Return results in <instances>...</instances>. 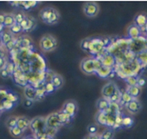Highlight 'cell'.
<instances>
[{
	"label": "cell",
	"mask_w": 147,
	"mask_h": 139,
	"mask_svg": "<svg viewBox=\"0 0 147 139\" xmlns=\"http://www.w3.org/2000/svg\"><path fill=\"white\" fill-rule=\"evenodd\" d=\"M98 139H103V138H101L100 136H99V135H98Z\"/></svg>",
	"instance_id": "cell-55"
},
{
	"label": "cell",
	"mask_w": 147,
	"mask_h": 139,
	"mask_svg": "<svg viewBox=\"0 0 147 139\" xmlns=\"http://www.w3.org/2000/svg\"><path fill=\"white\" fill-rule=\"evenodd\" d=\"M127 32H128V35L132 38V39H137V38H139L142 34V31H140V29L135 24H132L129 26L127 29Z\"/></svg>",
	"instance_id": "cell-15"
},
{
	"label": "cell",
	"mask_w": 147,
	"mask_h": 139,
	"mask_svg": "<svg viewBox=\"0 0 147 139\" xmlns=\"http://www.w3.org/2000/svg\"><path fill=\"white\" fill-rule=\"evenodd\" d=\"M30 126V119H28V117L25 116H19L17 118V123H16V127L19 128L20 130H22L23 132L25 130H27Z\"/></svg>",
	"instance_id": "cell-18"
},
{
	"label": "cell",
	"mask_w": 147,
	"mask_h": 139,
	"mask_svg": "<svg viewBox=\"0 0 147 139\" xmlns=\"http://www.w3.org/2000/svg\"><path fill=\"white\" fill-rule=\"evenodd\" d=\"M126 108L131 114H137L142 110V105L138 99H132L130 102L126 104Z\"/></svg>",
	"instance_id": "cell-10"
},
{
	"label": "cell",
	"mask_w": 147,
	"mask_h": 139,
	"mask_svg": "<svg viewBox=\"0 0 147 139\" xmlns=\"http://www.w3.org/2000/svg\"><path fill=\"white\" fill-rule=\"evenodd\" d=\"M6 70H7V72L9 73H10V75H11V73H13V65H11V63H9V64H7V65H6Z\"/></svg>",
	"instance_id": "cell-48"
},
{
	"label": "cell",
	"mask_w": 147,
	"mask_h": 139,
	"mask_svg": "<svg viewBox=\"0 0 147 139\" xmlns=\"http://www.w3.org/2000/svg\"><path fill=\"white\" fill-rule=\"evenodd\" d=\"M57 129H53V128H45L44 130V134L46 135H48L50 137H55V135L57 134Z\"/></svg>",
	"instance_id": "cell-34"
},
{
	"label": "cell",
	"mask_w": 147,
	"mask_h": 139,
	"mask_svg": "<svg viewBox=\"0 0 147 139\" xmlns=\"http://www.w3.org/2000/svg\"><path fill=\"white\" fill-rule=\"evenodd\" d=\"M98 134H88L85 139H98Z\"/></svg>",
	"instance_id": "cell-50"
},
{
	"label": "cell",
	"mask_w": 147,
	"mask_h": 139,
	"mask_svg": "<svg viewBox=\"0 0 147 139\" xmlns=\"http://www.w3.org/2000/svg\"><path fill=\"white\" fill-rule=\"evenodd\" d=\"M45 121H46V128H53L58 130L59 127L63 126L57 112H52V113H50L48 116L45 117Z\"/></svg>",
	"instance_id": "cell-7"
},
{
	"label": "cell",
	"mask_w": 147,
	"mask_h": 139,
	"mask_svg": "<svg viewBox=\"0 0 147 139\" xmlns=\"http://www.w3.org/2000/svg\"><path fill=\"white\" fill-rule=\"evenodd\" d=\"M134 119L130 116H126V115H123L122 118V122H121V128L124 129H129L131 127H133L134 125Z\"/></svg>",
	"instance_id": "cell-25"
},
{
	"label": "cell",
	"mask_w": 147,
	"mask_h": 139,
	"mask_svg": "<svg viewBox=\"0 0 147 139\" xmlns=\"http://www.w3.org/2000/svg\"><path fill=\"white\" fill-rule=\"evenodd\" d=\"M45 139H54L53 137H50V136H48V135H46L45 134Z\"/></svg>",
	"instance_id": "cell-53"
},
{
	"label": "cell",
	"mask_w": 147,
	"mask_h": 139,
	"mask_svg": "<svg viewBox=\"0 0 147 139\" xmlns=\"http://www.w3.org/2000/svg\"><path fill=\"white\" fill-rule=\"evenodd\" d=\"M98 135L103 139H114L115 130L112 128H106L100 134H98Z\"/></svg>",
	"instance_id": "cell-23"
},
{
	"label": "cell",
	"mask_w": 147,
	"mask_h": 139,
	"mask_svg": "<svg viewBox=\"0 0 147 139\" xmlns=\"http://www.w3.org/2000/svg\"><path fill=\"white\" fill-rule=\"evenodd\" d=\"M7 65V61H6L5 56H0V70L6 67Z\"/></svg>",
	"instance_id": "cell-45"
},
{
	"label": "cell",
	"mask_w": 147,
	"mask_h": 139,
	"mask_svg": "<svg viewBox=\"0 0 147 139\" xmlns=\"http://www.w3.org/2000/svg\"><path fill=\"white\" fill-rule=\"evenodd\" d=\"M51 83L55 87V91L59 90V89L62 88L64 85V78L62 77V75H59V73H55L52 78V80H51Z\"/></svg>",
	"instance_id": "cell-14"
},
{
	"label": "cell",
	"mask_w": 147,
	"mask_h": 139,
	"mask_svg": "<svg viewBox=\"0 0 147 139\" xmlns=\"http://www.w3.org/2000/svg\"><path fill=\"white\" fill-rule=\"evenodd\" d=\"M0 76H1L2 78H7L10 76V73L7 72L6 68H3V69L0 70Z\"/></svg>",
	"instance_id": "cell-42"
},
{
	"label": "cell",
	"mask_w": 147,
	"mask_h": 139,
	"mask_svg": "<svg viewBox=\"0 0 147 139\" xmlns=\"http://www.w3.org/2000/svg\"><path fill=\"white\" fill-rule=\"evenodd\" d=\"M0 45H1V39H0Z\"/></svg>",
	"instance_id": "cell-57"
},
{
	"label": "cell",
	"mask_w": 147,
	"mask_h": 139,
	"mask_svg": "<svg viewBox=\"0 0 147 139\" xmlns=\"http://www.w3.org/2000/svg\"><path fill=\"white\" fill-rule=\"evenodd\" d=\"M117 86L115 82H113V81L108 82V83H106L103 86V88H102V90H101L102 97L107 100H109L110 97L113 95L115 91H117Z\"/></svg>",
	"instance_id": "cell-9"
},
{
	"label": "cell",
	"mask_w": 147,
	"mask_h": 139,
	"mask_svg": "<svg viewBox=\"0 0 147 139\" xmlns=\"http://www.w3.org/2000/svg\"><path fill=\"white\" fill-rule=\"evenodd\" d=\"M23 139H36V137L34 135H28V136H25Z\"/></svg>",
	"instance_id": "cell-52"
},
{
	"label": "cell",
	"mask_w": 147,
	"mask_h": 139,
	"mask_svg": "<svg viewBox=\"0 0 147 139\" xmlns=\"http://www.w3.org/2000/svg\"><path fill=\"white\" fill-rule=\"evenodd\" d=\"M0 39H1V44L6 46L9 42H11V40H13V34H11V32H0Z\"/></svg>",
	"instance_id": "cell-20"
},
{
	"label": "cell",
	"mask_w": 147,
	"mask_h": 139,
	"mask_svg": "<svg viewBox=\"0 0 147 139\" xmlns=\"http://www.w3.org/2000/svg\"><path fill=\"white\" fill-rule=\"evenodd\" d=\"M89 41H90L89 38H86V39H83L81 41L80 46H81L82 51L88 52V49H89Z\"/></svg>",
	"instance_id": "cell-38"
},
{
	"label": "cell",
	"mask_w": 147,
	"mask_h": 139,
	"mask_svg": "<svg viewBox=\"0 0 147 139\" xmlns=\"http://www.w3.org/2000/svg\"><path fill=\"white\" fill-rule=\"evenodd\" d=\"M83 13L89 18H95L99 13V5L98 2L95 1H88L85 2L82 7Z\"/></svg>",
	"instance_id": "cell-5"
},
{
	"label": "cell",
	"mask_w": 147,
	"mask_h": 139,
	"mask_svg": "<svg viewBox=\"0 0 147 139\" xmlns=\"http://www.w3.org/2000/svg\"><path fill=\"white\" fill-rule=\"evenodd\" d=\"M112 72H113V69H110V68H106V67L101 66L95 73H96V75H98L99 77H101V78H107V77H109V76L111 75Z\"/></svg>",
	"instance_id": "cell-19"
},
{
	"label": "cell",
	"mask_w": 147,
	"mask_h": 139,
	"mask_svg": "<svg viewBox=\"0 0 147 139\" xmlns=\"http://www.w3.org/2000/svg\"><path fill=\"white\" fill-rule=\"evenodd\" d=\"M14 106H16V104L14 103H13L11 101H10V100H8L7 98H3L1 100V105H0V109H1V111H10L11 110Z\"/></svg>",
	"instance_id": "cell-22"
},
{
	"label": "cell",
	"mask_w": 147,
	"mask_h": 139,
	"mask_svg": "<svg viewBox=\"0 0 147 139\" xmlns=\"http://www.w3.org/2000/svg\"><path fill=\"white\" fill-rule=\"evenodd\" d=\"M6 98H7L8 100H10V101H11L13 103H14V104H17L18 103V100H19V96L17 95V94H16L14 93H11V91H9L7 93V95H6Z\"/></svg>",
	"instance_id": "cell-30"
},
{
	"label": "cell",
	"mask_w": 147,
	"mask_h": 139,
	"mask_svg": "<svg viewBox=\"0 0 147 139\" xmlns=\"http://www.w3.org/2000/svg\"><path fill=\"white\" fill-rule=\"evenodd\" d=\"M96 120L99 125L106 126L107 123V118H106V112L103 111H98V113L96 114Z\"/></svg>",
	"instance_id": "cell-24"
},
{
	"label": "cell",
	"mask_w": 147,
	"mask_h": 139,
	"mask_svg": "<svg viewBox=\"0 0 147 139\" xmlns=\"http://www.w3.org/2000/svg\"><path fill=\"white\" fill-rule=\"evenodd\" d=\"M17 118H18V116H10L5 122L6 127H7L9 130H11V129L14 128V127H16Z\"/></svg>",
	"instance_id": "cell-26"
},
{
	"label": "cell",
	"mask_w": 147,
	"mask_h": 139,
	"mask_svg": "<svg viewBox=\"0 0 147 139\" xmlns=\"http://www.w3.org/2000/svg\"><path fill=\"white\" fill-rule=\"evenodd\" d=\"M96 131H98V128L95 125H91L88 127V132H89V134H96Z\"/></svg>",
	"instance_id": "cell-43"
},
{
	"label": "cell",
	"mask_w": 147,
	"mask_h": 139,
	"mask_svg": "<svg viewBox=\"0 0 147 139\" xmlns=\"http://www.w3.org/2000/svg\"><path fill=\"white\" fill-rule=\"evenodd\" d=\"M80 69L85 75H94L95 73L93 56L82 59V61L80 62Z\"/></svg>",
	"instance_id": "cell-8"
},
{
	"label": "cell",
	"mask_w": 147,
	"mask_h": 139,
	"mask_svg": "<svg viewBox=\"0 0 147 139\" xmlns=\"http://www.w3.org/2000/svg\"><path fill=\"white\" fill-rule=\"evenodd\" d=\"M123 115L121 112L119 111L116 113V116H115V123H114V126H113V129H117V128H121V122H122V118H123Z\"/></svg>",
	"instance_id": "cell-27"
},
{
	"label": "cell",
	"mask_w": 147,
	"mask_h": 139,
	"mask_svg": "<svg viewBox=\"0 0 147 139\" xmlns=\"http://www.w3.org/2000/svg\"><path fill=\"white\" fill-rule=\"evenodd\" d=\"M29 128L33 132V135L36 139L41 137L44 134V130L46 128V121L45 117L43 116H36L30 120V126Z\"/></svg>",
	"instance_id": "cell-2"
},
{
	"label": "cell",
	"mask_w": 147,
	"mask_h": 139,
	"mask_svg": "<svg viewBox=\"0 0 147 139\" xmlns=\"http://www.w3.org/2000/svg\"><path fill=\"white\" fill-rule=\"evenodd\" d=\"M132 99H133V98H132V97L125 91V93H121V97H120V103H121V104H125L126 105L127 103L130 102Z\"/></svg>",
	"instance_id": "cell-32"
},
{
	"label": "cell",
	"mask_w": 147,
	"mask_h": 139,
	"mask_svg": "<svg viewBox=\"0 0 147 139\" xmlns=\"http://www.w3.org/2000/svg\"><path fill=\"white\" fill-rule=\"evenodd\" d=\"M120 97H121V91H120L119 89L117 88L113 95L110 97L109 101H110V103H117V104H119L120 102Z\"/></svg>",
	"instance_id": "cell-28"
},
{
	"label": "cell",
	"mask_w": 147,
	"mask_h": 139,
	"mask_svg": "<svg viewBox=\"0 0 147 139\" xmlns=\"http://www.w3.org/2000/svg\"><path fill=\"white\" fill-rule=\"evenodd\" d=\"M9 131H10L11 135H13V137H19L20 135H21L23 132H24L22 131V130H20L19 128H17V127H14V128L9 130Z\"/></svg>",
	"instance_id": "cell-31"
},
{
	"label": "cell",
	"mask_w": 147,
	"mask_h": 139,
	"mask_svg": "<svg viewBox=\"0 0 147 139\" xmlns=\"http://www.w3.org/2000/svg\"><path fill=\"white\" fill-rule=\"evenodd\" d=\"M36 89V98L38 99H41L43 98L44 96L46 95V91L44 90V87H41V88H34Z\"/></svg>",
	"instance_id": "cell-33"
},
{
	"label": "cell",
	"mask_w": 147,
	"mask_h": 139,
	"mask_svg": "<svg viewBox=\"0 0 147 139\" xmlns=\"http://www.w3.org/2000/svg\"><path fill=\"white\" fill-rule=\"evenodd\" d=\"M14 44H16V41L14 40H11V42H9L7 45H6V47L9 49V50H11V49H13V46H14Z\"/></svg>",
	"instance_id": "cell-49"
},
{
	"label": "cell",
	"mask_w": 147,
	"mask_h": 139,
	"mask_svg": "<svg viewBox=\"0 0 147 139\" xmlns=\"http://www.w3.org/2000/svg\"><path fill=\"white\" fill-rule=\"evenodd\" d=\"M105 48L102 38H91L89 41V49L88 54L93 55V57H96V55L99 54Z\"/></svg>",
	"instance_id": "cell-4"
},
{
	"label": "cell",
	"mask_w": 147,
	"mask_h": 139,
	"mask_svg": "<svg viewBox=\"0 0 147 139\" xmlns=\"http://www.w3.org/2000/svg\"><path fill=\"white\" fill-rule=\"evenodd\" d=\"M24 17H25V14L23 13H17L16 14H14V20H16V24H20V23L22 22V20L24 19Z\"/></svg>",
	"instance_id": "cell-39"
},
{
	"label": "cell",
	"mask_w": 147,
	"mask_h": 139,
	"mask_svg": "<svg viewBox=\"0 0 147 139\" xmlns=\"http://www.w3.org/2000/svg\"><path fill=\"white\" fill-rule=\"evenodd\" d=\"M126 93H127L129 95H130L133 99H137L138 97L140 96V91H142V89L139 88L138 86H128L127 89H126Z\"/></svg>",
	"instance_id": "cell-17"
},
{
	"label": "cell",
	"mask_w": 147,
	"mask_h": 139,
	"mask_svg": "<svg viewBox=\"0 0 147 139\" xmlns=\"http://www.w3.org/2000/svg\"><path fill=\"white\" fill-rule=\"evenodd\" d=\"M39 46L44 52H54L57 47V40L54 35L45 34L40 38Z\"/></svg>",
	"instance_id": "cell-3"
},
{
	"label": "cell",
	"mask_w": 147,
	"mask_h": 139,
	"mask_svg": "<svg viewBox=\"0 0 147 139\" xmlns=\"http://www.w3.org/2000/svg\"><path fill=\"white\" fill-rule=\"evenodd\" d=\"M57 113H58V116L60 118V121H61V123H62V125H66V124H68L72 121V118L68 116L67 114L63 113L62 111H57Z\"/></svg>",
	"instance_id": "cell-29"
},
{
	"label": "cell",
	"mask_w": 147,
	"mask_h": 139,
	"mask_svg": "<svg viewBox=\"0 0 147 139\" xmlns=\"http://www.w3.org/2000/svg\"><path fill=\"white\" fill-rule=\"evenodd\" d=\"M101 66H102V64H101V61H100V59H99V57H94V69H95V73Z\"/></svg>",
	"instance_id": "cell-40"
},
{
	"label": "cell",
	"mask_w": 147,
	"mask_h": 139,
	"mask_svg": "<svg viewBox=\"0 0 147 139\" xmlns=\"http://www.w3.org/2000/svg\"><path fill=\"white\" fill-rule=\"evenodd\" d=\"M0 56H3V52H2L1 48H0Z\"/></svg>",
	"instance_id": "cell-54"
},
{
	"label": "cell",
	"mask_w": 147,
	"mask_h": 139,
	"mask_svg": "<svg viewBox=\"0 0 147 139\" xmlns=\"http://www.w3.org/2000/svg\"><path fill=\"white\" fill-rule=\"evenodd\" d=\"M110 107V101L107 99L100 97L98 101H96V108H98V111H103L106 112L108 111V109Z\"/></svg>",
	"instance_id": "cell-16"
},
{
	"label": "cell",
	"mask_w": 147,
	"mask_h": 139,
	"mask_svg": "<svg viewBox=\"0 0 147 139\" xmlns=\"http://www.w3.org/2000/svg\"><path fill=\"white\" fill-rule=\"evenodd\" d=\"M38 4V2L36 1H25V2H20V5L23 6L25 9H30L33 7H36Z\"/></svg>",
	"instance_id": "cell-35"
},
{
	"label": "cell",
	"mask_w": 147,
	"mask_h": 139,
	"mask_svg": "<svg viewBox=\"0 0 147 139\" xmlns=\"http://www.w3.org/2000/svg\"><path fill=\"white\" fill-rule=\"evenodd\" d=\"M60 111H62L63 113L67 114L73 119L78 111V103H76V101H75V100H68V101H66L63 104Z\"/></svg>",
	"instance_id": "cell-6"
},
{
	"label": "cell",
	"mask_w": 147,
	"mask_h": 139,
	"mask_svg": "<svg viewBox=\"0 0 147 139\" xmlns=\"http://www.w3.org/2000/svg\"><path fill=\"white\" fill-rule=\"evenodd\" d=\"M1 113H2V111H1V109H0V115H1Z\"/></svg>",
	"instance_id": "cell-56"
},
{
	"label": "cell",
	"mask_w": 147,
	"mask_h": 139,
	"mask_svg": "<svg viewBox=\"0 0 147 139\" xmlns=\"http://www.w3.org/2000/svg\"><path fill=\"white\" fill-rule=\"evenodd\" d=\"M39 16L44 23L49 25L57 24L60 19L59 11L52 6H48V7L44 8L43 10H41L39 13Z\"/></svg>",
	"instance_id": "cell-1"
},
{
	"label": "cell",
	"mask_w": 147,
	"mask_h": 139,
	"mask_svg": "<svg viewBox=\"0 0 147 139\" xmlns=\"http://www.w3.org/2000/svg\"><path fill=\"white\" fill-rule=\"evenodd\" d=\"M100 59V58H99ZM101 64L103 67L106 68H110V69H113V67L116 64V59H115V56L111 54H107L102 56V58L100 59Z\"/></svg>",
	"instance_id": "cell-12"
},
{
	"label": "cell",
	"mask_w": 147,
	"mask_h": 139,
	"mask_svg": "<svg viewBox=\"0 0 147 139\" xmlns=\"http://www.w3.org/2000/svg\"><path fill=\"white\" fill-rule=\"evenodd\" d=\"M11 31L13 34H18V32H22L21 28H20V26L18 24H16V23H14V24L11 27Z\"/></svg>",
	"instance_id": "cell-41"
},
{
	"label": "cell",
	"mask_w": 147,
	"mask_h": 139,
	"mask_svg": "<svg viewBox=\"0 0 147 139\" xmlns=\"http://www.w3.org/2000/svg\"><path fill=\"white\" fill-rule=\"evenodd\" d=\"M14 23H16V20H14L13 13H4V23H3V26L11 28Z\"/></svg>",
	"instance_id": "cell-21"
},
{
	"label": "cell",
	"mask_w": 147,
	"mask_h": 139,
	"mask_svg": "<svg viewBox=\"0 0 147 139\" xmlns=\"http://www.w3.org/2000/svg\"><path fill=\"white\" fill-rule=\"evenodd\" d=\"M34 104L33 101H31V100H28V99H25L24 101H23V106H24L25 108H30L32 107Z\"/></svg>",
	"instance_id": "cell-47"
},
{
	"label": "cell",
	"mask_w": 147,
	"mask_h": 139,
	"mask_svg": "<svg viewBox=\"0 0 147 139\" xmlns=\"http://www.w3.org/2000/svg\"><path fill=\"white\" fill-rule=\"evenodd\" d=\"M146 23H147V17H146L145 13H140L139 14H137L136 17H135L134 24L138 26L140 30L142 28L143 29L146 28Z\"/></svg>",
	"instance_id": "cell-13"
},
{
	"label": "cell",
	"mask_w": 147,
	"mask_h": 139,
	"mask_svg": "<svg viewBox=\"0 0 147 139\" xmlns=\"http://www.w3.org/2000/svg\"><path fill=\"white\" fill-rule=\"evenodd\" d=\"M44 90H45L46 93H53L54 91H55V87L53 86V84L51 83V82H47V83L45 84V86H44Z\"/></svg>",
	"instance_id": "cell-36"
},
{
	"label": "cell",
	"mask_w": 147,
	"mask_h": 139,
	"mask_svg": "<svg viewBox=\"0 0 147 139\" xmlns=\"http://www.w3.org/2000/svg\"><path fill=\"white\" fill-rule=\"evenodd\" d=\"M4 23V13H0V24L3 25Z\"/></svg>",
	"instance_id": "cell-51"
},
{
	"label": "cell",
	"mask_w": 147,
	"mask_h": 139,
	"mask_svg": "<svg viewBox=\"0 0 147 139\" xmlns=\"http://www.w3.org/2000/svg\"><path fill=\"white\" fill-rule=\"evenodd\" d=\"M144 85H145V79L144 78H142V77L138 78V81H137V86H138V87L142 89Z\"/></svg>",
	"instance_id": "cell-44"
},
{
	"label": "cell",
	"mask_w": 147,
	"mask_h": 139,
	"mask_svg": "<svg viewBox=\"0 0 147 139\" xmlns=\"http://www.w3.org/2000/svg\"><path fill=\"white\" fill-rule=\"evenodd\" d=\"M125 80L128 83V86H137L138 77L136 76H127Z\"/></svg>",
	"instance_id": "cell-37"
},
{
	"label": "cell",
	"mask_w": 147,
	"mask_h": 139,
	"mask_svg": "<svg viewBox=\"0 0 147 139\" xmlns=\"http://www.w3.org/2000/svg\"><path fill=\"white\" fill-rule=\"evenodd\" d=\"M16 81L18 84L21 85V86H24V87H25L26 85H27V80H26V79H24L23 77H18L17 79H16Z\"/></svg>",
	"instance_id": "cell-46"
},
{
	"label": "cell",
	"mask_w": 147,
	"mask_h": 139,
	"mask_svg": "<svg viewBox=\"0 0 147 139\" xmlns=\"http://www.w3.org/2000/svg\"><path fill=\"white\" fill-rule=\"evenodd\" d=\"M24 95L25 98L28 100H31V101H36L37 100L36 98V89L33 86L27 84L24 88Z\"/></svg>",
	"instance_id": "cell-11"
}]
</instances>
